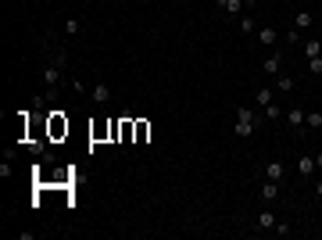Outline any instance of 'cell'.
Wrapping results in <instances>:
<instances>
[{
    "label": "cell",
    "mask_w": 322,
    "mask_h": 240,
    "mask_svg": "<svg viewBox=\"0 0 322 240\" xmlns=\"http://www.w3.org/2000/svg\"><path fill=\"white\" fill-rule=\"evenodd\" d=\"M254 122H258V115L251 108H236V137L240 140H251L254 137Z\"/></svg>",
    "instance_id": "obj_1"
},
{
    "label": "cell",
    "mask_w": 322,
    "mask_h": 240,
    "mask_svg": "<svg viewBox=\"0 0 322 240\" xmlns=\"http://www.w3.org/2000/svg\"><path fill=\"white\" fill-rule=\"evenodd\" d=\"M65 68H68V57H65V54L54 57V61L43 68V86H57V83H61V72H65Z\"/></svg>",
    "instance_id": "obj_2"
},
{
    "label": "cell",
    "mask_w": 322,
    "mask_h": 240,
    "mask_svg": "<svg viewBox=\"0 0 322 240\" xmlns=\"http://www.w3.org/2000/svg\"><path fill=\"white\" fill-rule=\"evenodd\" d=\"M283 176H286V165H283L279 158H272V161H265V179H276V183H279Z\"/></svg>",
    "instance_id": "obj_3"
},
{
    "label": "cell",
    "mask_w": 322,
    "mask_h": 240,
    "mask_svg": "<svg viewBox=\"0 0 322 240\" xmlns=\"http://www.w3.org/2000/svg\"><path fill=\"white\" fill-rule=\"evenodd\" d=\"M283 72V54H269L265 57V76H279Z\"/></svg>",
    "instance_id": "obj_4"
},
{
    "label": "cell",
    "mask_w": 322,
    "mask_h": 240,
    "mask_svg": "<svg viewBox=\"0 0 322 240\" xmlns=\"http://www.w3.org/2000/svg\"><path fill=\"white\" fill-rule=\"evenodd\" d=\"M215 4H219L226 14H233V18H240V14H243V0H215Z\"/></svg>",
    "instance_id": "obj_5"
},
{
    "label": "cell",
    "mask_w": 322,
    "mask_h": 240,
    "mask_svg": "<svg viewBox=\"0 0 322 240\" xmlns=\"http://www.w3.org/2000/svg\"><path fill=\"white\" fill-rule=\"evenodd\" d=\"M276 40H279V33H276V29H258V43H262V47H276Z\"/></svg>",
    "instance_id": "obj_6"
},
{
    "label": "cell",
    "mask_w": 322,
    "mask_h": 240,
    "mask_svg": "<svg viewBox=\"0 0 322 240\" xmlns=\"http://www.w3.org/2000/svg\"><path fill=\"white\" fill-rule=\"evenodd\" d=\"M315 172V154H304L301 161H297V176H304V179H308Z\"/></svg>",
    "instance_id": "obj_7"
},
{
    "label": "cell",
    "mask_w": 322,
    "mask_h": 240,
    "mask_svg": "<svg viewBox=\"0 0 322 240\" xmlns=\"http://www.w3.org/2000/svg\"><path fill=\"white\" fill-rule=\"evenodd\" d=\"M279 197V183H276V179H265L262 183V201H276Z\"/></svg>",
    "instance_id": "obj_8"
},
{
    "label": "cell",
    "mask_w": 322,
    "mask_h": 240,
    "mask_svg": "<svg viewBox=\"0 0 322 240\" xmlns=\"http://www.w3.org/2000/svg\"><path fill=\"white\" fill-rule=\"evenodd\" d=\"M304 129H308V133H319V129H322V111L304 115Z\"/></svg>",
    "instance_id": "obj_9"
},
{
    "label": "cell",
    "mask_w": 322,
    "mask_h": 240,
    "mask_svg": "<svg viewBox=\"0 0 322 240\" xmlns=\"http://www.w3.org/2000/svg\"><path fill=\"white\" fill-rule=\"evenodd\" d=\"M304 115H308V111H301V108H290V111H286V122L294 126V129H301V126H304Z\"/></svg>",
    "instance_id": "obj_10"
},
{
    "label": "cell",
    "mask_w": 322,
    "mask_h": 240,
    "mask_svg": "<svg viewBox=\"0 0 322 240\" xmlns=\"http://www.w3.org/2000/svg\"><path fill=\"white\" fill-rule=\"evenodd\" d=\"M276 222H279V219H276L272 212H262V215H258V230H276Z\"/></svg>",
    "instance_id": "obj_11"
},
{
    "label": "cell",
    "mask_w": 322,
    "mask_h": 240,
    "mask_svg": "<svg viewBox=\"0 0 322 240\" xmlns=\"http://www.w3.org/2000/svg\"><path fill=\"white\" fill-rule=\"evenodd\" d=\"M312 25V11H297L294 14V29H308Z\"/></svg>",
    "instance_id": "obj_12"
},
{
    "label": "cell",
    "mask_w": 322,
    "mask_h": 240,
    "mask_svg": "<svg viewBox=\"0 0 322 240\" xmlns=\"http://www.w3.org/2000/svg\"><path fill=\"white\" fill-rule=\"evenodd\" d=\"M283 115H286V111H283L276 100H272V104H265V118H269V122H276V118H283Z\"/></svg>",
    "instance_id": "obj_13"
},
{
    "label": "cell",
    "mask_w": 322,
    "mask_h": 240,
    "mask_svg": "<svg viewBox=\"0 0 322 240\" xmlns=\"http://www.w3.org/2000/svg\"><path fill=\"white\" fill-rule=\"evenodd\" d=\"M254 97H258V104H262V108H265V104H272V100H276V94H272V86H262V90H258Z\"/></svg>",
    "instance_id": "obj_14"
},
{
    "label": "cell",
    "mask_w": 322,
    "mask_h": 240,
    "mask_svg": "<svg viewBox=\"0 0 322 240\" xmlns=\"http://www.w3.org/2000/svg\"><path fill=\"white\" fill-rule=\"evenodd\" d=\"M93 100L97 104H107V100H111V90H107V86H93Z\"/></svg>",
    "instance_id": "obj_15"
},
{
    "label": "cell",
    "mask_w": 322,
    "mask_h": 240,
    "mask_svg": "<svg viewBox=\"0 0 322 240\" xmlns=\"http://www.w3.org/2000/svg\"><path fill=\"white\" fill-rule=\"evenodd\" d=\"M240 33H258V25H254L251 14H240Z\"/></svg>",
    "instance_id": "obj_16"
},
{
    "label": "cell",
    "mask_w": 322,
    "mask_h": 240,
    "mask_svg": "<svg viewBox=\"0 0 322 240\" xmlns=\"http://www.w3.org/2000/svg\"><path fill=\"white\" fill-rule=\"evenodd\" d=\"M79 29H83V22H79V18H65V36H75Z\"/></svg>",
    "instance_id": "obj_17"
},
{
    "label": "cell",
    "mask_w": 322,
    "mask_h": 240,
    "mask_svg": "<svg viewBox=\"0 0 322 240\" xmlns=\"http://www.w3.org/2000/svg\"><path fill=\"white\" fill-rule=\"evenodd\" d=\"M304 54H308V57H319V54H322V43H319V40H308V43H304Z\"/></svg>",
    "instance_id": "obj_18"
},
{
    "label": "cell",
    "mask_w": 322,
    "mask_h": 240,
    "mask_svg": "<svg viewBox=\"0 0 322 240\" xmlns=\"http://www.w3.org/2000/svg\"><path fill=\"white\" fill-rule=\"evenodd\" d=\"M276 86H279V90H294V79H290V76H283V72H279V76H276Z\"/></svg>",
    "instance_id": "obj_19"
},
{
    "label": "cell",
    "mask_w": 322,
    "mask_h": 240,
    "mask_svg": "<svg viewBox=\"0 0 322 240\" xmlns=\"http://www.w3.org/2000/svg\"><path fill=\"white\" fill-rule=\"evenodd\" d=\"M308 72L312 76H322V57H308Z\"/></svg>",
    "instance_id": "obj_20"
},
{
    "label": "cell",
    "mask_w": 322,
    "mask_h": 240,
    "mask_svg": "<svg viewBox=\"0 0 322 240\" xmlns=\"http://www.w3.org/2000/svg\"><path fill=\"white\" fill-rule=\"evenodd\" d=\"M50 129H54V137H61V133H68V122H61V118H54V126H50Z\"/></svg>",
    "instance_id": "obj_21"
},
{
    "label": "cell",
    "mask_w": 322,
    "mask_h": 240,
    "mask_svg": "<svg viewBox=\"0 0 322 240\" xmlns=\"http://www.w3.org/2000/svg\"><path fill=\"white\" fill-rule=\"evenodd\" d=\"M315 169H322V151H319V154H315Z\"/></svg>",
    "instance_id": "obj_22"
},
{
    "label": "cell",
    "mask_w": 322,
    "mask_h": 240,
    "mask_svg": "<svg viewBox=\"0 0 322 240\" xmlns=\"http://www.w3.org/2000/svg\"><path fill=\"white\" fill-rule=\"evenodd\" d=\"M315 193H319V197H322V183H319V187H315Z\"/></svg>",
    "instance_id": "obj_23"
},
{
    "label": "cell",
    "mask_w": 322,
    "mask_h": 240,
    "mask_svg": "<svg viewBox=\"0 0 322 240\" xmlns=\"http://www.w3.org/2000/svg\"><path fill=\"white\" fill-rule=\"evenodd\" d=\"M243 4H258V0H243Z\"/></svg>",
    "instance_id": "obj_24"
}]
</instances>
